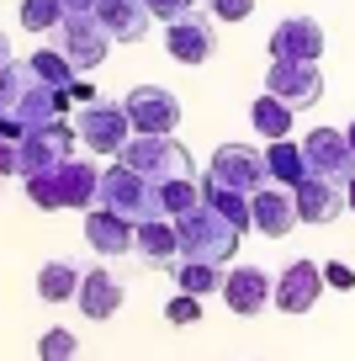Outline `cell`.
<instances>
[{
    "mask_svg": "<svg viewBox=\"0 0 355 361\" xmlns=\"http://www.w3.org/2000/svg\"><path fill=\"white\" fill-rule=\"evenodd\" d=\"M27 197H32L43 213H58V207H80V213H90L96 207V186H101V170L90 165V159H64V165L43 170V176L22 180Z\"/></svg>",
    "mask_w": 355,
    "mask_h": 361,
    "instance_id": "cell-1",
    "label": "cell"
},
{
    "mask_svg": "<svg viewBox=\"0 0 355 361\" xmlns=\"http://www.w3.org/2000/svg\"><path fill=\"white\" fill-rule=\"evenodd\" d=\"M175 234H180V260H207V266H228L244 228H233L218 207H191L186 218H175Z\"/></svg>",
    "mask_w": 355,
    "mask_h": 361,
    "instance_id": "cell-2",
    "label": "cell"
},
{
    "mask_svg": "<svg viewBox=\"0 0 355 361\" xmlns=\"http://www.w3.org/2000/svg\"><path fill=\"white\" fill-rule=\"evenodd\" d=\"M96 207H111V213L127 218V224L165 218V207H159V186H154V180H144L138 170H127V165H106V170H101Z\"/></svg>",
    "mask_w": 355,
    "mask_h": 361,
    "instance_id": "cell-3",
    "label": "cell"
},
{
    "mask_svg": "<svg viewBox=\"0 0 355 361\" xmlns=\"http://www.w3.org/2000/svg\"><path fill=\"white\" fill-rule=\"evenodd\" d=\"M117 165L138 170V176L154 180V186H165V180H180V176H197V170H191V154L175 144V133H170V138L133 133V138L123 144V154H117Z\"/></svg>",
    "mask_w": 355,
    "mask_h": 361,
    "instance_id": "cell-4",
    "label": "cell"
},
{
    "mask_svg": "<svg viewBox=\"0 0 355 361\" xmlns=\"http://www.w3.org/2000/svg\"><path fill=\"white\" fill-rule=\"evenodd\" d=\"M75 133H80V144L90 149V154H106V159H117L123 154V144L133 138V123H127V106L123 102H90V106H80L75 112Z\"/></svg>",
    "mask_w": 355,
    "mask_h": 361,
    "instance_id": "cell-5",
    "label": "cell"
},
{
    "mask_svg": "<svg viewBox=\"0 0 355 361\" xmlns=\"http://www.w3.org/2000/svg\"><path fill=\"white\" fill-rule=\"evenodd\" d=\"M75 123H48V128H32V133L16 144V180H32L43 176V170L64 165V159H75Z\"/></svg>",
    "mask_w": 355,
    "mask_h": 361,
    "instance_id": "cell-6",
    "label": "cell"
},
{
    "mask_svg": "<svg viewBox=\"0 0 355 361\" xmlns=\"http://www.w3.org/2000/svg\"><path fill=\"white\" fill-rule=\"evenodd\" d=\"M207 180H218V186H228L239 197H255L260 186H270V165L249 144H218V154L207 159Z\"/></svg>",
    "mask_w": 355,
    "mask_h": 361,
    "instance_id": "cell-7",
    "label": "cell"
},
{
    "mask_svg": "<svg viewBox=\"0 0 355 361\" xmlns=\"http://www.w3.org/2000/svg\"><path fill=\"white\" fill-rule=\"evenodd\" d=\"M54 48L80 69V75H85V69H96L101 59L111 54V32L101 27V16H96V11H85V16H64V22L54 27Z\"/></svg>",
    "mask_w": 355,
    "mask_h": 361,
    "instance_id": "cell-8",
    "label": "cell"
},
{
    "mask_svg": "<svg viewBox=\"0 0 355 361\" xmlns=\"http://www.w3.org/2000/svg\"><path fill=\"white\" fill-rule=\"evenodd\" d=\"M165 54L175 64H212V54H218V16L186 11L175 22H165Z\"/></svg>",
    "mask_w": 355,
    "mask_h": 361,
    "instance_id": "cell-9",
    "label": "cell"
},
{
    "mask_svg": "<svg viewBox=\"0 0 355 361\" xmlns=\"http://www.w3.org/2000/svg\"><path fill=\"white\" fill-rule=\"evenodd\" d=\"M127 106V123H133V133H154V138H170L180 123V102H175V90L165 85H133L123 96Z\"/></svg>",
    "mask_w": 355,
    "mask_h": 361,
    "instance_id": "cell-10",
    "label": "cell"
},
{
    "mask_svg": "<svg viewBox=\"0 0 355 361\" xmlns=\"http://www.w3.org/2000/svg\"><path fill=\"white\" fill-rule=\"evenodd\" d=\"M302 159H308V176H323L334 186H350V176H355V149L340 128H313L302 138Z\"/></svg>",
    "mask_w": 355,
    "mask_h": 361,
    "instance_id": "cell-11",
    "label": "cell"
},
{
    "mask_svg": "<svg viewBox=\"0 0 355 361\" xmlns=\"http://www.w3.org/2000/svg\"><path fill=\"white\" fill-rule=\"evenodd\" d=\"M266 90H270V96H281L287 106H297V112H308V106H318V96H323V75H318V64L270 59V69H266Z\"/></svg>",
    "mask_w": 355,
    "mask_h": 361,
    "instance_id": "cell-12",
    "label": "cell"
},
{
    "mask_svg": "<svg viewBox=\"0 0 355 361\" xmlns=\"http://www.w3.org/2000/svg\"><path fill=\"white\" fill-rule=\"evenodd\" d=\"M249 218H255V228H260L266 239H287L292 228L302 224L297 192H292V186H276V180H270V186H260V192L249 197Z\"/></svg>",
    "mask_w": 355,
    "mask_h": 361,
    "instance_id": "cell-13",
    "label": "cell"
},
{
    "mask_svg": "<svg viewBox=\"0 0 355 361\" xmlns=\"http://www.w3.org/2000/svg\"><path fill=\"white\" fill-rule=\"evenodd\" d=\"M270 298H276V282H270L260 266H228V276H223V303H228V314L255 319L260 308H270Z\"/></svg>",
    "mask_w": 355,
    "mask_h": 361,
    "instance_id": "cell-14",
    "label": "cell"
},
{
    "mask_svg": "<svg viewBox=\"0 0 355 361\" xmlns=\"http://www.w3.org/2000/svg\"><path fill=\"white\" fill-rule=\"evenodd\" d=\"M323 287H329V282H323L318 260H292V266L276 276V298H270V308H281V314H308V308L318 303Z\"/></svg>",
    "mask_w": 355,
    "mask_h": 361,
    "instance_id": "cell-15",
    "label": "cell"
},
{
    "mask_svg": "<svg viewBox=\"0 0 355 361\" xmlns=\"http://www.w3.org/2000/svg\"><path fill=\"white\" fill-rule=\"evenodd\" d=\"M323 54V27L313 16H287L270 32V59H297V64H318Z\"/></svg>",
    "mask_w": 355,
    "mask_h": 361,
    "instance_id": "cell-16",
    "label": "cell"
},
{
    "mask_svg": "<svg viewBox=\"0 0 355 361\" xmlns=\"http://www.w3.org/2000/svg\"><path fill=\"white\" fill-rule=\"evenodd\" d=\"M123 298H127V287L117 282V271L90 266V271H85V282H80V293H75V303H80V314H85V319L106 324V319L123 308Z\"/></svg>",
    "mask_w": 355,
    "mask_h": 361,
    "instance_id": "cell-17",
    "label": "cell"
},
{
    "mask_svg": "<svg viewBox=\"0 0 355 361\" xmlns=\"http://www.w3.org/2000/svg\"><path fill=\"white\" fill-rule=\"evenodd\" d=\"M133 234H138V224L117 218L111 207H90L85 213V245L96 250V255H106V260L133 255Z\"/></svg>",
    "mask_w": 355,
    "mask_h": 361,
    "instance_id": "cell-18",
    "label": "cell"
},
{
    "mask_svg": "<svg viewBox=\"0 0 355 361\" xmlns=\"http://www.w3.org/2000/svg\"><path fill=\"white\" fill-rule=\"evenodd\" d=\"M133 255L144 260V266H165V271H175V266H180V234H175V218H149V224H138V234H133Z\"/></svg>",
    "mask_w": 355,
    "mask_h": 361,
    "instance_id": "cell-19",
    "label": "cell"
},
{
    "mask_svg": "<svg viewBox=\"0 0 355 361\" xmlns=\"http://www.w3.org/2000/svg\"><path fill=\"white\" fill-rule=\"evenodd\" d=\"M96 16H101V27L111 32V43H144L149 22H154L144 0H96Z\"/></svg>",
    "mask_w": 355,
    "mask_h": 361,
    "instance_id": "cell-20",
    "label": "cell"
},
{
    "mask_svg": "<svg viewBox=\"0 0 355 361\" xmlns=\"http://www.w3.org/2000/svg\"><path fill=\"white\" fill-rule=\"evenodd\" d=\"M344 186H334V180H323V176H308L297 186V213H302V224H334V218L344 213Z\"/></svg>",
    "mask_w": 355,
    "mask_h": 361,
    "instance_id": "cell-21",
    "label": "cell"
},
{
    "mask_svg": "<svg viewBox=\"0 0 355 361\" xmlns=\"http://www.w3.org/2000/svg\"><path fill=\"white\" fill-rule=\"evenodd\" d=\"M249 123L260 128V138H292V123H297V106H287L281 96H270V90H260L255 106H249Z\"/></svg>",
    "mask_w": 355,
    "mask_h": 361,
    "instance_id": "cell-22",
    "label": "cell"
},
{
    "mask_svg": "<svg viewBox=\"0 0 355 361\" xmlns=\"http://www.w3.org/2000/svg\"><path fill=\"white\" fill-rule=\"evenodd\" d=\"M80 282H85V271H80L75 260H48V266L37 271V298H43V303H69V298L80 293Z\"/></svg>",
    "mask_w": 355,
    "mask_h": 361,
    "instance_id": "cell-23",
    "label": "cell"
},
{
    "mask_svg": "<svg viewBox=\"0 0 355 361\" xmlns=\"http://www.w3.org/2000/svg\"><path fill=\"white\" fill-rule=\"evenodd\" d=\"M266 165H270V180H276V186H292V192H297L302 180H308L302 144H292V138H276V144L266 149Z\"/></svg>",
    "mask_w": 355,
    "mask_h": 361,
    "instance_id": "cell-24",
    "label": "cell"
},
{
    "mask_svg": "<svg viewBox=\"0 0 355 361\" xmlns=\"http://www.w3.org/2000/svg\"><path fill=\"white\" fill-rule=\"evenodd\" d=\"M223 276H228V266H207V260H180V266H175V293L212 298V293H223Z\"/></svg>",
    "mask_w": 355,
    "mask_h": 361,
    "instance_id": "cell-25",
    "label": "cell"
},
{
    "mask_svg": "<svg viewBox=\"0 0 355 361\" xmlns=\"http://www.w3.org/2000/svg\"><path fill=\"white\" fill-rule=\"evenodd\" d=\"M159 207H165V218H186L191 207H201V180L197 176L165 180V186H159Z\"/></svg>",
    "mask_w": 355,
    "mask_h": 361,
    "instance_id": "cell-26",
    "label": "cell"
},
{
    "mask_svg": "<svg viewBox=\"0 0 355 361\" xmlns=\"http://www.w3.org/2000/svg\"><path fill=\"white\" fill-rule=\"evenodd\" d=\"M27 64H32V75L43 80V85H54V90H69V85H75V75H80V69L69 64V59L58 54V48H37V54L27 59Z\"/></svg>",
    "mask_w": 355,
    "mask_h": 361,
    "instance_id": "cell-27",
    "label": "cell"
},
{
    "mask_svg": "<svg viewBox=\"0 0 355 361\" xmlns=\"http://www.w3.org/2000/svg\"><path fill=\"white\" fill-rule=\"evenodd\" d=\"M64 0H22V27L27 32H54L64 22Z\"/></svg>",
    "mask_w": 355,
    "mask_h": 361,
    "instance_id": "cell-28",
    "label": "cell"
},
{
    "mask_svg": "<svg viewBox=\"0 0 355 361\" xmlns=\"http://www.w3.org/2000/svg\"><path fill=\"white\" fill-rule=\"evenodd\" d=\"M75 356H80L75 329H43V340H37V361H75Z\"/></svg>",
    "mask_w": 355,
    "mask_h": 361,
    "instance_id": "cell-29",
    "label": "cell"
},
{
    "mask_svg": "<svg viewBox=\"0 0 355 361\" xmlns=\"http://www.w3.org/2000/svg\"><path fill=\"white\" fill-rule=\"evenodd\" d=\"M201 11H207V16H218V22H249L255 0H201Z\"/></svg>",
    "mask_w": 355,
    "mask_h": 361,
    "instance_id": "cell-30",
    "label": "cell"
},
{
    "mask_svg": "<svg viewBox=\"0 0 355 361\" xmlns=\"http://www.w3.org/2000/svg\"><path fill=\"white\" fill-rule=\"evenodd\" d=\"M165 319H170V324H197V319H201V298L175 293V298L165 303Z\"/></svg>",
    "mask_w": 355,
    "mask_h": 361,
    "instance_id": "cell-31",
    "label": "cell"
},
{
    "mask_svg": "<svg viewBox=\"0 0 355 361\" xmlns=\"http://www.w3.org/2000/svg\"><path fill=\"white\" fill-rule=\"evenodd\" d=\"M144 6H149V16H154V22H175V16L197 11V0H144Z\"/></svg>",
    "mask_w": 355,
    "mask_h": 361,
    "instance_id": "cell-32",
    "label": "cell"
},
{
    "mask_svg": "<svg viewBox=\"0 0 355 361\" xmlns=\"http://www.w3.org/2000/svg\"><path fill=\"white\" fill-rule=\"evenodd\" d=\"M323 282L340 287V293H350V287H355V271L344 266V260H329V266H323Z\"/></svg>",
    "mask_w": 355,
    "mask_h": 361,
    "instance_id": "cell-33",
    "label": "cell"
},
{
    "mask_svg": "<svg viewBox=\"0 0 355 361\" xmlns=\"http://www.w3.org/2000/svg\"><path fill=\"white\" fill-rule=\"evenodd\" d=\"M0 176H16V144L0 133Z\"/></svg>",
    "mask_w": 355,
    "mask_h": 361,
    "instance_id": "cell-34",
    "label": "cell"
},
{
    "mask_svg": "<svg viewBox=\"0 0 355 361\" xmlns=\"http://www.w3.org/2000/svg\"><path fill=\"white\" fill-rule=\"evenodd\" d=\"M69 102H75V106H90V102H96V90H90L85 80H75V85H69Z\"/></svg>",
    "mask_w": 355,
    "mask_h": 361,
    "instance_id": "cell-35",
    "label": "cell"
},
{
    "mask_svg": "<svg viewBox=\"0 0 355 361\" xmlns=\"http://www.w3.org/2000/svg\"><path fill=\"white\" fill-rule=\"evenodd\" d=\"M64 11L69 16H85V11H96V0H64Z\"/></svg>",
    "mask_w": 355,
    "mask_h": 361,
    "instance_id": "cell-36",
    "label": "cell"
},
{
    "mask_svg": "<svg viewBox=\"0 0 355 361\" xmlns=\"http://www.w3.org/2000/svg\"><path fill=\"white\" fill-rule=\"evenodd\" d=\"M11 59H16V54H11V37H6V32H0V69H6V64H11Z\"/></svg>",
    "mask_w": 355,
    "mask_h": 361,
    "instance_id": "cell-37",
    "label": "cell"
},
{
    "mask_svg": "<svg viewBox=\"0 0 355 361\" xmlns=\"http://www.w3.org/2000/svg\"><path fill=\"white\" fill-rule=\"evenodd\" d=\"M344 202H350V213H355V176H350V186H344Z\"/></svg>",
    "mask_w": 355,
    "mask_h": 361,
    "instance_id": "cell-38",
    "label": "cell"
},
{
    "mask_svg": "<svg viewBox=\"0 0 355 361\" xmlns=\"http://www.w3.org/2000/svg\"><path fill=\"white\" fill-rule=\"evenodd\" d=\"M344 138H350V149H355V117H350V128H344Z\"/></svg>",
    "mask_w": 355,
    "mask_h": 361,
    "instance_id": "cell-39",
    "label": "cell"
}]
</instances>
